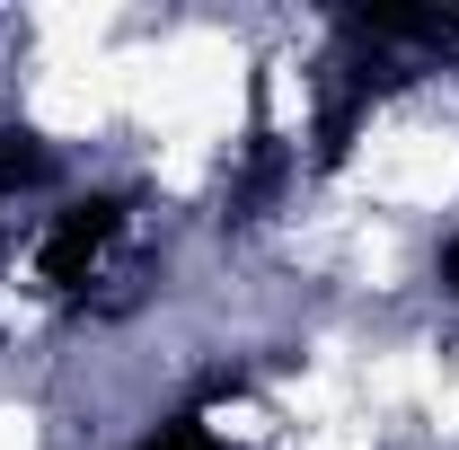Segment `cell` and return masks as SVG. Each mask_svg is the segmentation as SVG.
<instances>
[{
	"label": "cell",
	"mask_w": 459,
	"mask_h": 450,
	"mask_svg": "<svg viewBox=\"0 0 459 450\" xmlns=\"http://www.w3.org/2000/svg\"><path fill=\"white\" fill-rule=\"evenodd\" d=\"M45 169H54L45 133H36V124H0V195H9V186H36Z\"/></svg>",
	"instance_id": "3"
},
{
	"label": "cell",
	"mask_w": 459,
	"mask_h": 450,
	"mask_svg": "<svg viewBox=\"0 0 459 450\" xmlns=\"http://www.w3.org/2000/svg\"><path fill=\"white\" fill-rule=\"evenodd\" d=\"M442 291H459V229L442 238Z\"/></svg>",
	"instance_id": "5"
},
{
	"label": "cell",
	"mask_w": 459,
	"mask_h": 450,
	"mask_svg": "<svg viewBox=\"0 0 459 450\" xmlns=\"http://www.w3.org/2000/svg\"><path fill=\"white\" fill-rule=\"evenodd\" d=\"M336 36L362 62H380L389 80H415L406 62L459 54V9H442V0H362V9H336Z\"/></svg>",
	"instance_id": "1"
},
{
	"label": "cell",
	"mask_w": 459,
	"mask_h": 450,
	"mask_svg": "<svg viewBox=\"0 0 459 450\" xmlns=\"http://www.w3.org/2000/svg\"><path fill=\"white\" fill-rule=\"evenodd\" d=\"M124 238V195H80L45 221V247H36V274L45 291H80V282L107 265V247Z\"/></svg>",
	"instance_id": "2"
},
{
	"label": "cell",
	"mask_w": 459,
	"mask_h": 450,
	"mask_svg": "<svg viewBox=\"0 0 459 450\" xmlns=\"http://www.w3.org/2000/svg\"><path fill=\"white\" fill-rule=\"evenodd\" d=\"M133 450H230V442L212 433V415H160Z\"/></svg>",
	"instance_id": "4"
}]
</instances>
